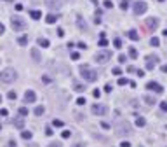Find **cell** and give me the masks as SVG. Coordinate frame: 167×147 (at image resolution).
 <instances>
[{
  "mask_svg": "<svg viewBox=\"0 0 167 147\" xmlns=\"http://www.w3.org/2000/svg\"><path fill=\"white\" fill-rule=\"evenodd\" d=\"M80 74H82V79L85 81V82H94V81H98V72L96 70H92L89 65H80Z\"/></svg>",
  "mask_w": 167,
  "mask_h": 147,
  "instance_id": "cell-1",
  "label": "cell"
},
{
  "mask_svg": "<svg viewBox=\"0 0 167 147\" xmlns=\"http://www.w3.org/2000/svg\"><path fill=\"white\" fill-rule=\"evenodd\" d=\"M16 79H18V72L14 68H5L4 72H0V81L2 82L10 84V82H14Z\"/></svg>",
  "mask_w": 167,
  "mask_h": 147,
  "instance_id": "cell-2",
  "label": "cell"
},
{
  "mask_svg": "<svg viewBox=\"0 0 167 147\" xmlns=\"http://www.w3.org/2000/svg\"><path fill=\"white\" fill-rule=\"evenodd\" d=\"M10 25H12V28L16 32H21L26 28V21L23 20L21 16H12V20H10Z\"/></svg>",
  "mask_w": 167,
  "mask_h": 147,
  "instance_id": "cell-3",
  "label": "cell"
},
{
  "mask_svg": "<svg viewBox=\"0 0 167 147\" xmlns=\"http://www.w3.org/2000/svg\"><path fill=\"white\" fill-rule=\"evenodd\" d=\"M94 58H96V62H98V63H106V62H110V60H111V51H110V49L98 51Z\"/></svg>",
  "mask_w": 167,
  "mask_h": 147,
  "instance_id": "cell-4",
  "label": "cell"
},
{
  "mask_svg": "<svg viewBox=\"0 0 167 147\" xmlns=\"http://www.w3.org/2000/svg\"><path fill=\"white\" fill-rule=\"evenodd\" d=\"M131 133H132V128H131V124H129L127 121H125V123H120V124L117 126V135L125 136V135H131Z\"/></svg>",
  "mask_w": 167,
  "mask_h": 147,
  "instance_id": "cell-5",
  "label": "cell"
},
{
  "mask_svg": "<svg viewBox=\"0 0 167 147\" xmlns=\"http://www.w3.org/2000/svg\"><path fill=\"white\" fill-rule=\"evenodd\" d=\"M91 112L94 116H105L108 112V109H106V105H103V104H94L91 107Z\"/></svg>",
  "mask_w": 167,
  "mask_h": 147,
  "instance_id": "cell-6",
  "label": "cell"
},
{
  "mask_svg": "<svg viewBox=\"0 0 167 147\" xmlns=\"http://www.w3.org/2000/svg\"><path fill=\"white\" fill-rule=\"evenodd\" d=\"M132 10H134V14H145V12H146L148 10V5L146 4H145V2H134V4H132Z\"/></svg>",
  "mask_w": 167,
  "mask_h": 147,
  "instance_id": "cell-7",
  "label": "cell"
},
{
  "mask_svg": "<svg viewBox=\"0 0 167 147\" xmlns=\"http://www.w3.org/2000/svg\"><path fill=\"white\" fill-rule=\"evenodd\" d=\"M146 89H150V91H153L155 94H162V93H164V88H162V86H160L158 82H153V81L146 84Z\"/></svg>",
  "mask_w": 167,
  "mask_h": 147,
  "instance_id": "cell-8",
  "label": "cell"
},
{
  "mask_svg": "<svg viewBox=\"0 0 167 147\" xmlns=\"http://www.w3.org/2000/svg\"><path fill=\"white\" fill-rule=\"evenodd\" d=\"M157 62H158V56H155V54H148L146 56V70H153L155 65H157Z\"/></svg>",
  "mask_w": 167,
  "mask_h": 147,
  "instance_id": "cell-9",
  "label": "cell"
},
{
  "mask_svg": "<svg viewBox=\"0 0 167 147\" xmlns=\"http://www.w3.org/2000/svg\"><path fill=\"white\" fill-rule=\"evenodd\" d=\"M35 100H37V94L33 93L31 89H28V91L24 93V104H33Z\"/></svg>",
  "mask_w": 167,
  "mask_h": 147,
  "instance_id": "cell-10",
  "label": "cell"
},
{
  "mask_svg": "<svg viewBox=\"0 0 167 147\" xmlns=\"http://www.w3.org/2000/svg\"><path fill=\"white\" fill-rule=\"evenodd\" d=\"M30 54H31V58H33V62L35 63H42V56H40V51L37 49V47H31Z\"/></svg>",
  "mask_w": 167,
  "mask_h": 147,
  "instance_id": "cell-11",
  "label": "cell"
},
{
  "mask_svg": "<svg viewBox=\"0 0 167 147\" xmlns=\"http://www.w3.org/2000/svg\"><path fill=\"white\" fill-rule=\"evenodd\" d=\"M146 26L150 30H157L158 28V20L157 18H148L146 20Z\"/></svg>",
  "mask_w": 167,
  "mask_h": 147,
  "instance_id": "cell-12",
  "label": "cell"
},
{
  "mask_svg": "<svg viewBox=\"0 0 167 147\" xmlns=\"http://www.w3.org/2000/svg\"><path fill=\"white\" fill-rule=\"evenodd\" d=\"M45 4H47V7H50V9H59L61 7V0H45Z\"/></svg>",
  "mask_w": 167,
  "mask_h": 147,
  "instance_id": "cell-13",
  "label": "cell"
},
{
  "mask_svg": "<svg viewBox=\"0 0 167 147\" xmlns=\"http://www.w3.org/2000/svg\"><path fill=\"white\" fill-rule=\"evenodd\" d=\"M143 100H145V102H146L148 105H155V104H157L155 96H151V94H145V96H143Z\"/></svg>",
  "mask_w": 167,
  "mask_h": 147,
  "instance_id": "cell-14",
  "label": "cell"
},
{
  "mask_svg": "<svg viewBox=\"0 0 167 147\" xmlns=\"http://www.w3.org/2000/svg\"><path fill=\"white\" fill-rule=\"evenodd\" d=\"M14 126L19 128V130H23V126H24V117H16V119H14Z\"/></svg>",
  "mask_w": 167,
  "mask_h": 147,
  "instance_id": "cell-15",
  "label": "cell"
},
{
  "mask_svg": "<svg viewBox=\"0 0 167 147\" xmlns=\"http://www.w3.org/2000/svg\"><path fill=\"white\" fill-rule=\"evenodd\" d=\"M58 14H47V18H45V21H47V23H49V25H54V23H56V21H58Z\"/></svg>",
  "mask_w": 167,
  "mask_h": 147,
  "instance_id": "cell-16",
  "label": "cell"
},
{
  "mask_svg": "<svg viewBox=\"0 0 167 147\" xmlns=\"http://www.w3.org/2000/svg\"><path fill=\"white\" fill-rule=\"evenodd\" d=\"M127 37L131 39V40H139V33H138L136 30H129Z\"/></svg>",
  "mask_w": 167,
  "mask_h": 147,
  "instance_id": "cell-17",
  "label": "cell"
},
{
  "mask_svg": "<svg viewBox=\"0 0 167 147\" xmlns=\"http://www.w3.org/2000/svg\"><path fill=\"white\" fill-rule=\"evenodd\" d=\"M37 42H39L40 47H49V40H47V39H44V37H39Z\"/></svg>",
  "mask_w": 167,
  "mask_h": 147,
  "instance_id": "cell-18",
  "label": "cell"
},
{
  "mask_svg": "<svg viewBox=\"0 0 167 147\" xmlns=\"http://www.w3.org/2000/svg\"><path fill=\"white\" fill-rule=\"evenodd\" d=\"M146 124V121H145V117H136V126H139V128H143V126Z\"/></svg>",
  "mask_w": 167,
  "mask_h": 147,
  "instance_id": "cell-19",
  "label": "cell"
},
{
  "mask_svg": "<svg viewBox=\"0 0 167 147\" xmlns=\"http://www.w3.org/2000/svg\"><path fill=\"white\" fill-rule=\"evenodd\" d=\"M18 44H19V46H26V44H28V37H26V35L18 37Z\"/></svg>",
  "mask_w": 167,
  "mask_h": 147,
  "instance_id": "cell-20",
  "label": "cell"
},
{
  "mask_svg": "<svg viewBox=\"0 0 167 147\" xmlns=\"http://www.w3.org/2000/svg\"><path fill=\"white\" fill-rule=\"evenodd\" d=\"M30 16H31L33 20H40V18H42V12H40V10H31Z\"/></svg>",
  "mask_w": 167,
  "mask_h": 147,
  "instance_id": "cell-21",
  "label": "cell"
},
{
  "mask_svg": "<svg viewBox=\"0 0 167 147\" xmlns=\"http://www.w3.org/2000/svg\"><path fill=\"white\" fill-rule=\"evenodd\" d=\"M73 88H75V91H79V93H82V91H85V88H84L82 84H79V82H73Z\"/></svg>",
  "mask_w": 167,
  "mask_h": 147,
  "instance_id": "cell-22",
  "label": "cell"
},
{
  "mask_svg": "<svg viewBox=\"0 0 167 147\" xmlns=\"http://www.w3.org/2000/svg\"><path fill=\"white\" fill-rule=\"evenodd\" d=\"M77 23H79V28H80V30H87V25H85V21H82V18H79V21H77Z\"/></svg>",
  "mask_w": 167,
  "mask_h": 147,
  "instance_id": "cell-23",
  "label": "cell"
},
{
  "mask_svg": "<svg viewBox=\"0 0 167 147\" xmlns=\"http://www.w3.org/2000/svg\"><path fill=\"white\" fill-rule=\"evenodd\" d=\"M44 112H45V109H44V107H35V116H42L44 114Z\"/></svg>",
  "mask_w": 167,
  "mask_h": 147,
  "instance_id": "cell-24",
  "label": "cell"
},
{
  "mask_svg": "<svg viewBox=\"0 0 167 147\" xmlns=\"http://www.w3.org/2000/svg\"><path fill=\"white\" fill-rule=\"evenodd\" d=\"M120 7H122V10H127L129 9V0H122V2H120Z\"/></svg>",
  "mask_w": 167,
  "mask_h": 147,
  "instance_id": "cell-25",
  "label": "cell"
},
{
  "mask_svg": "<svg viewBox=\"0 0 167 147\" xmlns=\"http://www.w3.org/2000/svg\"><path fill=\"white\" fill-rule=\"evenodd\" d=\"M150 44H151V46H158V44H160V39H158V37H151V39H150Z\"/></svg>",
  "mask_w": 167,
  "mask_h": 147,
  "instance_id": "cell-26",
  "label": "cell"
},
{
  "mask_svg": "<svg viewBox=\"0 0 167 147\" xmlns=\"http://www.w3.org/2000/svg\"><path fill=\"white\" fill-rule=\"evenodd\" d=\"M129 56H131V58H138V51H136L134 47H131V49H129Z\"/></svg>",
  "mask_w": 167,
  "mask_h": 147,
  "instance_id": "cell-27",
  "label": "cell"
},
{
  "mask_svg": "<svg viewBox=\"0 0 167 147\" xmlns=\"http://www.w3.org/2000/svg\"><path fill=\"white\" fill-rule=\"evenodd\" d=\"M21 136H23L24 140H30V138H31V131H23V133H21Z\"/></svg>",
  "mask_w": 167,
  "mask_h": 147,
  "instance_id": "cell-28",
  "label": "cell"
},
{
  "mask_svg": "<svg viewBox=\"0 0 167 147\" xmlns=\"http://www.w3.org/2000/svg\"><path fill=\"white\" fill-rule=\"evenodd\" d=\"M7 96H9L10 100H16V98H18V94H16V91H9V93H7Z\"/></svg>",
  "mask_w": 167,
  "mask_h": 147,
  "instance_id": "cell-29",
  "label": "cell"
},
{
  "mask_svg": "<svg viewBox=\"0 0 167 147\" xmlns=\"http://www.w3.org/2000/svg\"><path fill=\"white\" fill-rule=\"evenodd\" d=\"M19 116H28V109H26V107H21V109H19Z\"/></svg>",
  "mask_w": 167,
  "mask_h": 147,
  "instance_id": "cell-30",
  "label": "cell"
},
{
  "mask_svg": "<svg viewBox=\"0 0 167 147\" xmlns=\"http://www.w3.org/2000/svg\"><path fill=\"white\" fill-rule=\"evenodd\" d=\"M61 136H63V138H70V136H71V131H68V130H65V131L61 133Z\"/></svg>",
  "mask_w": 167,
  "mask_h": 147,
  "instance_id": "cell-31",
  "label": "cell"
},
{
  "mask_svg": "<svg viewBox=\"0 0 167 147\" xmlns=\"http://www.w3.org/2000/svg\"><path fill=\"white\" fill-rule=\"evenodd\" d=\"M118 84H120V86H125V84H129V81L124 79V77H120V79H118Z\"/></svg>",
  "mask_w": 167,
  "mask_h": 147,
  "instance_id": "cell-32",
  "label": "cell"
},
{
  "mask_svg": "<svg viewBox=\"0 0 167 147\" xmlns=\"http://www.w3.org/2000/svg\"><path fill=\"white\" fill-rule=\"evenodd\" d=\"M103 5H105L106 9H111V5H113V4H111V0H105V4H103Z\"/></svg>",
  "mask_w": 167,
  "mask_h": 147,
  "instance_id": "cell-33",
  "label": "cell"
},
{
  "mask_svg": "<svg viewBox=\"0 0 167 147\" xmlns=\"http://www.w3.org/2000/svg\"><path fill=\"white\" fill-rule=\"evenodd\" d=\"M47 147H63V146H61V142H50Z\"/></svg>",
  "mask_w": 167,
  "mask_h": 147,
  "instance_id": "cell-34",
  "label": "cell"
},
{
  "mask_svg": "<svg viewBox=\"0 0 167 147\" xmlns=\"http://www.w3.org/2000/svg\"><path fill=\"white\" fill-rule=\"evenodd\" d=\"M106 44H108V42H106V39H105V37H101V40H99V46H101V47H105Z\"/></svg>",
  "mask_w": 167,
  "mask_h": 147,
  "instance_id": "cell-35",
  "label": "cell"
},
{
  "mask_svg": "<svg viewBox=\"0 0 167 147\" xmlns=\"http://www.w3.org/2000/svg\"><path fill=\"white\" fill-rule=\"evenodd\" d=\"M85 104H87L85 98H79V100H77V105H85Z\"/></svg>",
  "mask_w": 167,
  "mask_h": 147,
  "instance_id": "cell-36",
  "label": "cell"
},
{
  "mask_svg": "<svg viewBox=\"0 0 167 147\" xmlns=\"http://www.w3.org/2000/svg\"><path fill=\"white\" fill-rule=\"evenodd\" d=\"M92 94H94V98H99V96H101V91H99V89H94Z\"/></svg>",
  "mask_w": 167,
  "mask_h": 147,
  "instance_id": "cell-37",
  "label": "cell"
},
{
  "mask_svg": "<svg viewBox=\"0 0 167 147\" xmlns=\"http://www.w3.org/2000/svg\"><path fill=\"white\" fill-rule=\"evenodd\" d=\"M54 126H63V121H59V119H54V123H52Z\"/></svg>",
  "mask_w": 167,
  "mask_h": 147,
  "instance_id": "cell-38",
  "label": "cell"
},
{
  "mask_svg": "<svg viewBox=\"0 0 167 147\" xmlns=\"http://www.w3.org/2000/svg\"><path fill=\"white\" fill-rule=\"evenodd\" d=\"M160 109H162V110H166V112H167V102H162V104H160Z\"/></svg>",
  "mask_w": 167,
  "mask_h": 147,
  "instance_id": "cell-39",
  "label": "cell"
},
{
  "mask_svg": "<svg viewBox=\"0 0 167 147\" xmlns=\"http://www.w3.org/2000/svg\"><path fill=\"white\" fill-rule=\"evenodd\" d=\"M113 44H115V47H120V46H122V42H120V39H115V42H113Z\"/></svg>",
  "mask_w": 167,
  "mask_h": 147,
  "instance_id": "cell-40",
  "label": "cell"
},
{
  "mask_svg": "<svg viewBox=\"0 0 167 147\" xmlns=\"http://www.w3.org/2000/svg\"><path fill=\"white\" fill-rule=\"evenodd\" d=\"M71 58H73V60H79L80 54H79V52H71Z\"/></svg>",
  "mask_w": 167,
  "mask_h": 147,
  "instance_id": "cell-41",
  "label": "cell"
},
{
  "mask_svg": "<svg viewBox=\"0 0 167 147\" xmlns=\"http://www.w3.org/2000/svg\"><path fill=\"white\" fill-rule=\"evenodd\" d=\"M111 72L115 74V75H120V68H118V67H115V68H113V70H111Z\"/></svg>",
  "mask_w": 167,
  "mask_h": 147,
  "instance_id": "cell-42",
  "label": "cell"
},
{
  "mask_svg": "<svg viewBox=\"0 0 167 147\" xmlns=\"http://www.w3.org/2000/svg\"><path fill=\"white\" fill-rule=\"evenodd\" d=\"M118 62H120V63H125V56H124V54H120V56H118Z\"/></svg>",
  "mask_w": 167,
  "mask_h": 147,
  "instance_id": "cell-43",
  "label": "cell"
},
{
  "mask_svg": "<svg viewBox=\"0 0 167 147\" xmlns=\"http://www.w3.org/2000/svg\"><path fill=\"white\" fill-rule=\"evenodd\" d=\"M105 91H106V93L111 91V84H106V86H105Z\"/></svg>",
  "mask_w": 167,
  "mask_h": 147,
  "instance_id": "cell-44",
  "label": "cell"
},
{
  "mask_svg": "<svg viewBox=\"0 0 167 147\" xmlns=\"http://www.w3.org/2000/svg\"><path fill=\"white\" fill-rule=\"evenodd\" d=\"M52 133H54V131H52V130H50V128H45V135H52Z\"/></svg>",
  "mask_w": 167,
  "mask_h": 147,
  "instance_id": "cell-45",
  "label": "cell"
},
{
  "mask_svg": "<svg viewBox=\"0 0 167 147\" xmlns=\"http://www.w3.org/2000/svg\"><path fill=\"white\" fill-rule=\"evenodd\" d=\"M58 35L59 37H63V35H65V30H63V28H58Z\"/></svg>",
  "mask_w": 167,
  "mask_h": 147,
  "instance_id": "cell-46",
  "label": "cell"
},
{
  "mask_svg": "<svg viewBox=\"0 0 167 147\" xmlns=\"http://www.w3.org/2000/svg\"><path fill=\"white\" fill-rule=\"evenodd\" d=\"M120 147H131V144H129V142H122V144H120Z\"/></svg>",
  "mask_w": 167,
  "mask_h": 147,
  "instance_id": "cell-47",
  "label": "cell"
},
{
  "mask_svg": "<svg viewBox=\"0 0 167 147\" xmlns=\"http://www.w3.org/2000/svg\"><path fill=\"white\" fill-rule=\"evenodd\" d=\"M79 47H80V49H85V47H87V46H85V44H84V42H79Z\"/></svg>",
  "mask_w": 167,
  "mask_h": 147,
  "instance_id": "cell-48",
  "label": "cell"
},
{
  "mask_svg": "<svg viewBox=\"0 0 167 147\" xmlns=\"http://www.w3.org/2000/svg\"><path fill=\"white\" fill-rule=\"evenodd\" d=\"M0 114H2V116H7L9 112H7V109H2V110H0Z\"/></svg>",
  "mask_w": 167,
  "mask_h": 147,
  "instance_id": "cell-49",
  "label": "cell"
},
{
  "mask_svg": "<svg viewBox=\"0 0 167 147\" xmlns=\"http://www.w3.org/2000/svg\"><path fill=\"white\" fill-rule=\"evenodd\" d=\"M4 32H5V26H4V25H2V23H0V35H2V33H4Z\"/></svg>",
  "mask_w": 167,
  "mask_h": 147,
  "instance_id": "cell-50",
  "label": "cell"
},
{
  "mask_svg": "<svg viewBox=\"0 0 167 147\" xmlns=\"http://www.w3.org/2000/svg\"><path fill=\"white\" fill-rule=\"evenodd\" d=\"M101 126H103L105 130H108V128H110V124H108V123H101Z\"/></svg>",
  "mask_w": 167,
  "mask_h": 147,
  "instance_id": "cell-51",
  "label": "cell"
},
{
  "mask_svg": "<svg viewBox=\"0 0 167 147\" xmlns=\"http://www.w3.org/2000/svg\"><path fill=\"white\" fill-rule=\"evenodd\" d=\"M16 10H23V5H21V4H16Z\"/></svg>",
  "mask_w": 167,
  "mask_h": 147,
  "instance_id": "cell-52",
  "label": "cell"
},
{
  "mask_svg": "<svg viewBox=\"0 0 167 147\" xmlns=\"http://www.w3.org/2000/svg\"><path fill=\"white\" fill-rule=\"evenodd\" d=\"M136 74H138L139 77H143V75H145V72H143V70H136Z\"/></svg>",
  "mask_w": 167,
  "mask_h": 147,
  "instance_id": "cell-53",
  "label": "cell"
},
{
  "mask_svg": "<svg viewBox=\"0 0 167 147\" xmlns=\"http://www.w3.org/2000/svg\"><path fill=\"white\" fill-rule=\"evenodd\" d=\"M162 72L167 74V65H162Z\"/></svg>",
  "mask_w": 167,
  "mask_h": 147,
  "instance_id": "cell-54",
  "label": "cell"
},
{
  "mask_svg": "<svg viewBox=\"0 0 167 147\" xmlns=\"http://www.w3.org/2000/svg\"><path fill=\"white\" fill-rule=\"evenodd\" d=\"M7 147H16V142H12V140H10V142H9V146H7Z\"/></svg>",
  "mask_w": 167,
  "mask_h": 147,
  "instance_id": "cell-55",
  "label": "cell"
},
{
  "mask_svg": "<svg viewBox=\"0 0 167 147\" xmlns=\"http://www.w3.org/2000/svg\"><path fill=\"white\" fill-rule=\"evenodd\" d=\"M75 147H84V146H82V144H77V146H75Z\"/></svg>",
  "mask_w": 167,
  "mask_h": 147,
  "instance_id": "cell-56",
  "label": "cell"
},
{
  "mask_svg": "<svg viewBox=\"0 0 167 147\" xmlns=\"http://www.w3.org/2000/svg\"><path fill=\"white\" fill-rule=\"evenodd\" d=\"M164 35H166V37H167V28H166V30H164Z\"/></svg>",
  "mask_w": 167,
  "mask_h": 147,
  "instance_id": "cell-57",
  "label": "cell"
},
{
  "mask_svg": "<svg viewBox=\"0 0 167 147\" xmlns=\"http://www.w3.org/2000/svg\"><path fill=\"white\" fill-rule=\"evenodd\" d=\"M0 104H2V94H0Z\"/></svg>",
  "mask_w": 167,
  "mask_h": 147,
  "instance_id": "cell-58",
  "label": "cell"
},
{
  "mask_svg": "<svg viewBox=\"0 0 167 147\" xmlns=\"http://www.w3.org/2000/svg\"><path fill=\"white\" fill-rule=\"evenodd\" d=\"M158 2H164V0H158Z\"/></svg>",
  "mask_w": 167,
  "mask_h": 147,
  "instance_id": "cell-59",
  "label": "cell"
}]
</instances>
